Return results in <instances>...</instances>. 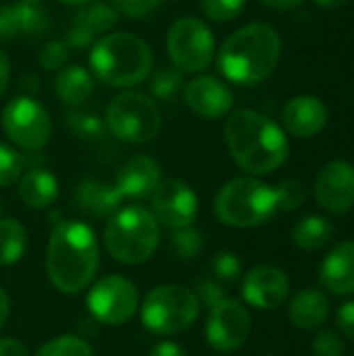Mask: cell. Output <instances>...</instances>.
Instances as JSON below:
<instances>
[{"instance_id":"1","label":"cell","mask_w":354,"mask_h":356,"mask_svg":"<svg viewBox=\"0 0 354 356\" xmlns=\"http://www.w3.org/2000/svg\"><path fill=\"white\" fill-rule=\"evenodd\" d=\"M223 134L232 159L250 175L273 173L288 159L290 144L284 129L252 108L230 113Z\"/></svg>"},{"instance_id":"2","label":"cell","mask_w":354,"mask_h":356,"mask_svg":"<svg viewBox=\"0 0 354 356\" xmlns=\"http://www.w3.org/2000/svg\"><path fill=\"white\" fill-rule=\"evenodd\" d=\"M100 248L96 234L83 221H61L54 225L46 248V273L63 294L83 292L96 277Z\"/></svg>"},{"instance_id":"3","label":"cell","mask_w":354,"mask_h":356,"mask_svg":"<svg viewBox=\"0 0 354 356\" xmlns=\"http://www.w3.org/2000/svg\"><path fill=\"white\" fill-rule=\"evenodd\" d=\"M282 56V38L269 23H250L234 31L219 50V69L232 83L265 81Z\"/></svg>"},{"instance_id":"4","label":"cell","mask_w":354,"mask_h":356,"mask_svg":"<svg viewBox=\"0 0 354 356\" xmlns=\"http://www.w3.org/2000/svg\"><path fill=\"white\" fill-rule=\"evenodd\" d=\"M90 67L106 86L131 88L148 79L152 50L142 38L129 31L106 33L92 44Z\"/></svg>"},{"instance_id":"5","label":"cell","mask_w":354,"mask_h":356,"mask_svg":"<svg viewBox=\"0 0 354 356\" xmlns=\"http://www.w3.org/2000/svg\"><path fill=\"white\" fill-rule=\"evenodd\" d=\"M159 242V221L140 204L119 209L104 227V246L108 254L123 265L146 263L156 252Z\"/></svg>"},{"instance_id":"6","label":"cell","mask_w":354,"mask_h":356,"mask_svg":"<svg viewBox=\"0 0 354 356\" xmlns=\"http://www.w3.org/2000/svg\"><path fill=\"white\" fill-rule=\"evenodd\" d=\"M275 211V190L255 177H236L215 196L217 219L238 229L259 227L267 223Z\"/></svg>"},{"instance_id":"7","label":"cell","mask_w":354,"mask_h":356,"mask_svg":"<svg viewBox=\"0 0 354 356\" xmlns=\"http://www.w3.org/2000/svg\"><path fill=\"white\" fill-rule=\"evenodd\" d=\"M142 325L156 336L179 334L198 319L200 302L194 290L186 286L167 284L150 290L142 302Z\"/></svg>"},{"instance_id":"8","label":"cell","mask_w":354,"mask_h":356,"mask_svg":"<svg viewBox=\"0 0 354 356\" xmlns=\"http://www.w3.org/2000/svg\"><path fill=\"white\" fill-rule=\"evenodd\" d=\"M106 131L127 144H148L152 142L163 125L159 104L142 92H121L117 94L104 113Z\"/></svg>"},{"instance_id":"9","label":"cell","mask_w":354,"mask_h":356,"mask_svg":"<svg viewBox=\"0 0 354 356\" xmlns=\"http://www.w3.org/2000/svg\"><path fill=\"white\" fill-rule=\"evenodd\" d=\"M167 54L182 73L204 71L215 56V38L209 25L196 17H179L167 31Z\"/></svg>"},{"instance_id":"10","label":"cell","mask_w":354,"mask_h":356,"mask_svg":"<svg viewBox=\"0 0 354 356\" xmlns=\"http://www.w3.org/2000/svg\"><path fill=\"white\" fill-rule=\"evenodd\" d=\"M0 125L6 138L27 152L42 150L52 134V123L46 108L29 96L8 100L0 117Z\"/></svg>"},{"instance_id":"11","label":"cell","mask_w":354,"mask_h":356,"mask_svg":"<svg viewBox=\"0 0 354 356\" xmlns=\"http://www.w3.org/2000/svg\"><path fill=\"white\" fill-rule=\"evenodd\" d=\"M90 313L104 325H123L134 319L140 309L138 288L121 275L100 277L88 292Z\"/></svg>"},{"instance_id":"12","label":"cell","mask_w":354,"mask_h":356,"mask_svg":"<svg viewBox=\"0 0 354 356\" xmlns=\"http://www.w3.org/2000/svg\"><path fill=\"white\" fill-rule=\"evenodd\" d=\"M250 327V313L244 309V305L232 298H223L211 307L204 334L211 348L219 353H232L248 340Z\"/></svg>"},{"instance_id":"13","label":"cell","mask_w":354,"mask_h":356,"mask_svg":"<svg viewBox=\"0 0 354 356\" xmlns=\"http://www.w3.org/2000/svg\"><path fill=\"white\" fill-rule=\"evenodd\" d=\"M150 202L154 219L169 229L188 227L198 215V198L182 179H161L150 194Z\"/></svg>"},{"instance_id":"14","label":"cell","mask_w":354,"mask_h":356,"mask_svg":"<svg viewBox=\"0 0 354 356\" xmlns=\"http://www.w3.org/2000/svg\"><path fill=\"white\" fill-rule=\"evenodd\" d=\"M315 198L330 213H346L354 204V167L346 161L328 163L315 179Z\"/></svg>"},{"instance_id":"15","label":"cell","mask_w":354,"mask_h":356,"mask_svg":"<svg viewBox=\"0 0 354 356\" xmlns=\"http://www.w3.org/2000/svg\"><path fill=\"white\" fill-rule=\"evenodd\" d=\"M186 104L190 111L202 119H221L232 113L234 108V94L232 90L213 75H198L194 77L184 90Z\"/></svg>"},{"instance_id":"16","label":"cell","mask_w":354,"mask_h":356,"mask_svg":"<svg viewBox=\"0 0 354 356\" xmlns=\"http://www.w3.org/2000/svg\"><path fill=\"white\" fill-rule=\"evenodd\" d=\"M290 292V280L288 275L271 265L255 267L244 275L242 282V296L248 305L269 311L286 302Z\"/></svg>"},{"instance_id":"17","label":"cell","mask_w":354,"mask_h":356,"mask_svg":"<svg viewBox=\"0 0 354 356\" xmlns=\"http://www.w3.org/2000/svg\"><path fill=\"white\" fill-rule=\"evenodd\" d=\"M161 181V167L152 156L134 154L115 173V188L123 198L144 200L150 198Z\"/></svg>"},{"instance_id":"18","label":"cell","mask_w":354,"mask_h":356,"mask_svg":"<svg viewBox=\"0 0 354 356\" xmlns=\"http://www.w3.org/2000/svg\"><path fill=\"white\" fill-rule=\"evenodd\" d=\"M328 106L317 96H296L282 111V121L288 134L296 138H313L328 123Z\"/></svg>"},{"instance_id":"19","label":"cell","mask_w":354,"mask_h":356,"mask_svg":"<svg viewBox=\"0 0 354 356\" xmlns=\"http://www.w3.org/2000/svg\"><path fill=\"white\" fill-rule=\"evenodd\" d=\"M321 284L336 296L354 294V242H342L325 257L321 265Z\"/></svg>"},{"instance_id":"20","label":"cell","mask_w":354,"mask_h":356,"mask_svg":"<svg viewBox=\"0 0 354 356\" xmlns=\"http://www.w3.org/2000/svg\"><path fill=\"white\" fill-rule=\"evenodd\" d=\"M73 202L79 209V213L90 215L94 219L113 217L123 202V196L115 186H106L96 179L81 181L73 192Z\"/></svg>"},{"instance_id":"21","label":"cell","mask_w":354,"mask_h":356,"mask_svg":"<svg viewBox=\"0 0 354 356\" xmlns=\"http://www.w3.org/2000/svg\"><path fill=\"white\" fill-rule=\"evenodd\" d=\"M330 315V300L321 290L315 288H307L300 290L288 309V317L290 321L300 327V330H315L319 327Z\"/></svg>"},{"instance_id":"22","label":"cell","mask_w":354,"mask_h":356,"mask_svg":"<svg viewBox=\"0 0 354 356\" xmlns=\"http://www.w3.org/2000/svg\"><path fill=\"white\" fill-rule=\"evenodd\" d=\"M19 196L29 209H48L58 198V181L46 169H29L19 177Z\"/></svg>"},{"instance_id":"23","label":"cell","mask_w":354,"mask_h":356,"mask_svg":"<svg viewBox=\"0 0 354 356\" xmlns=\"http://www.w3.org/2000/svg\"><path fill=\"white\" fill-rule=\"evenodd\" d=\"M94 90V79L88 69L81 65H65L56 79H54V92L63 104L69 106H81Z\"/></svg>"},{"instance_id":"24","label":"cell","mask_w":354,"mask_h":356,"mask_svg":"<svg viewBox=\"0 0 354 356\" xmlns=\"http://www.w3.org/2000/svg\"><path fill=\"white\" fill-rule=\"evenodd\" d=\"M119 21V13L115 10L113 4L106 2H88L83 4V8L75 15L73 19V27L86 31L94 42L102 35H106Z\"/></svg>"},{"instance_id":"25","label":"cell","mask_w":354,"mask_h":356,"mask_svg":"<svg viewBox=\"0 0 354 356\" xmlns=\"http://www.w3.org/2000/svg\"><path fill=\"white\" fill-rule=\"evenodd\" d=\"M334 236V223L319 217V215H311V217H305L300 219L294 229H292V240L298 248L303 250H319L323 248Z\"/></svg>"},{"instance_id":"26","label":"cell","mask_w":354,"mask_h":356,"mask_svg":"<svg viewBox=\"0 0 354 356\" xmlns=\"http://www.w3.org/2000/svg\"><path fill=\"white\" fill-rule=\"evenodd\" d=\"M27 248V232L17 219H0V267L15 265Z\"/></svg>"},{"instance_id":"27","label":"cell","mask_w":354,"mask_h":356,"mask_svg":"<svg viewBox=\"0 0 354 356\" xmlns=\"http://www.w3.org/2000/svg\"><path fill=\"white\" fill-rule=\"evenodd\" d=\"M65 125L67 129L83 140V142H98L106 134V123L94 113H79V111H69L65 115Z\"/></svg>"},{"instance_id":"28","label":"cell","mask_w":354,"mask_h":356,"mask_svg":"<svg viewBox=\"0 0 354 356\" xmlns=\"http://www.w3.org/2000/svg\"><path fill=\"white\" fill-rule=\"evenodd\" d=\"M150 83V94L156 98V100H163V102H169L177 96V92L182 90V83H184V73L177 69V67H159L154 71H150L148 75Z\"/></svg>"},{"instance_id":"29","label":"cell","mask_w":354,"mask_h":356,"mask_svg":"<svg viewBox=\"0 0 354 356\" xmlns=\"http://www.w3.org/2000/svg\"><path fill=\"white\" fill-rule=\"evenodd\" d=\"M15 8H17V17L21 25V38H42L48 31L50 19H48V13L40 4L19 2L15 4Z\"/></svg>"},{"instance_id":"30","label":"cell","mask_w":354,"mask_h":356,"mask_svg":"<svg viewBox=\"0 0 354 356\" xmlns=\"http://www.w3.org/2000/svg\"><path fill=\"white\" fill-rule=\"evenodd\" d=\"M200 250H202V236L198 229H194L192 225L175 229L171 238V252L179 261H192L200 254Z\"/></svg>"},{"instance_id":"31","label":"cell","mask_w":354,"mask_h":356,"mask_svg":"<svg viewBox=\"0 0 354 356\" xmlns=\"http://www.w3.org/2000/svg\"><path fill=\"white\" fill-rule=\"evenodd\" d=\"M38 356H94L90 344L75 336H58L46 342Z\"/></svg>"},{"instance_id":"32","label":"cell","mask_w":354,"mask_h":356,"mask_svg":"<svg viewBox=\"0 0 354 356\" xmlns=\"http://www.w3.org/2000/svg\"><path fill=\"white\" fill-rule=\"evenodd\" d=\"M246 0H200L202 13L217 23L234 21L244 10Z\"/></svg>"},{"instance_id":"33","label":"cell","mask_w":354,"mask_h":356,"mask_svg":"<svg viewBox=\"0 0 354 356\" xmlns=\"http://www.w3.org/2000/svg\"><path fill=\"white\" fill-rule=\"evenodd\" d=\"M23 175V159L19 152L0 142V186H10Z\"/></svg>"},{"instance_id":"34","label":"cell","mask_w":354,"mask_h":356,"mask_svg":"<svg viewBox=\"0 0 354 356\" xmlns=\"http://www.w3.org/2000/svg\"><path fill=\"white\" fill-rule=\"evenodd\" d=\"M275 190V200H277V209L282 211H294L305 202L307 190L300 181L296 179H286L282 181Z\"/></svg>"},{"instance_id":"35","label":"cell","mask_w":354,"mask_h":356,"mask_svg":"<svg viewBox=\"0 0 354 356\" xmlns=\"http://www.w3.org/2000/svg\"><path fill=\"white\" fill-rule=\"evenodd\" d=\"M211 271L219 282H236L242 275V263L234 252H217L211 261Z\"/></svg>"},{"instance_id":"36","label":"cell","mask_w":354,"mask_h":356,"mask_svg":"<svg viewBox=\"0 0 354 356\" xmlns=\"http://www.w3.org/2000/svg\"><path fill=\"white\" fill-rule=\"evenodd\" d=\"M38 60H40L42 69H46V71H61L69 60V46L65 42L52 40L40 50Z\"/></svg>"},{"instance_id":"37","label":"cell","mask_w":354,"mask_h":356,"mask_svg":"<svg viewBox=\"0 0 354 356\" xmlns=\"http://www.w3.org/2000/svg\"><path fill=\"white\" fill-rule=\"evenodd\" d=\"M111 2L119 15L127 19H144L146 15L156 10V6L163 0H111Z\"/></svg>"},{"instance_id":"38","label":"cell","mask_w":354,"mask_h":356,"mask_svg":"<svg viewBox=\"0 0 354 356\" xmlns=\"http://www.w3.org/2000/svg\"><path fill=\"white\" fill-rule=\"evenodd\" d=\"M21 38V25L15 4H0V44Z\"/></svg>"},{"instance_id":"39","label":"cell","mask_w":354,"mask_h":356,"mask_svg":"<svg viewBox=\"0 0 354 356\" xmlns=\"http://www.w3.org/2000/svg\"><path fill=\"white\" fill-rule=\"evenodd\" d=\"M313 356H344V342L334 332H321L313 340Z\"/></svg>"},{"instance_id":"40","label":"cell","mask_w":354,"mask_h":356,"mask_svg":"<svg viewBox=\"0 0 354 356\" xmlns=\"http://www.w3.org/2000/svg\"><path fill=\"white\" fill-rule=\"evenodd\" d=\"M194 294H196L198 302H204L209 309H211L213 305H217L219 300H223V298H225L223 288H221V286H219V282H215V280H200V282L196 284Z\"/></svg>"},{"instance_id":"41","label":"cell","mask_w":354,"mask_h":356,"mask_svg":"<svg viewBox=\"0 0 354 356\" xmlns=\"http://www.w3.org/2000/svg\"><path fill=\"white\" fill-rule=\"evenodd\" d=\"M336 321H338L340 332H342L348 340H353L354 342V300L340 307Z\"/></svg>"},{"instance_id":"42","label":"cell","mask_w":354,"mask_h":356,"mask_svg":"<svg viewBox=\"0 0 354 356\" xmlns=\"http://www.w3.org/2000/svg\"><path fill=\"white\" fill-rule=\"evenodd\" d=\"M0 356H31L27 346L15 338H0Z\"/></svg>"},{"instance_id":"43","label":"cell","mask_w":354,"mask_h":356,"mask_svg":"<svg viewBox=\"0 0 354 356\" xmlns=\"http://www.w3.org/2000/svg\"><path fill=\"white\" fill-rule=\"evenodd\" d=\"M148 356H188V353L175 342H159L150 348Z\"/></svg>"},{"instance_id":"44","label":"cell","mask_w":354,"mask_h":356,"mask_svg":"<svg viewBox=\"0 0 354 356\" xmlns=\"http://www.w3.org/2000/svg\"><path fill=\"white\" fill-rule=\"evenodd\" d=\"M8 81H10V60H8V56L0 50V96L6 92Z\"/></svg>"},{"instance_id":"45","label":"cell","mask_w":354,"mask_h":356,"mask_svg":"<svg viewBox=\"0 0 354 356\" xmlns=\"http://www.w3.org/2000/svg\"><path fill=\"white\" fill-rule=\"evenodd\" d=\"M261 2L271 6V8H277V10H290V8L298 6L303 0H261Z\"/></svg>"},{"instance_id":"46","label":"cell","mask_w":354,"mask_h":356,"mask_svg":"<svg viewBox=\"0 0 354 356\" xmlns=\"http://www.w3.org/2000/svg\"><path fill=\"white\" fill-rule=\"evenodd\" d=\"M8 313H10V298H8V294L0 288V327L6 323Z\"/></svg>"},{"instance_id":"47","label":"cell","mask_w":354,"mask_h":356,"mask_svg":"<svg viewBox=\"0 0 354 356\" xmlns=\"http://www.w3.org/2000/svg\"><path fill=\"white\" fill-rule=\"evenodd\" d=\"M319 6H323V8H340V6H344L348 0H315Z\"/></svg>"},{"instance_id":"48","label":"cell","mask_w":354,"mask_h":356,"mask_svg":"<svg viewBox=\"0 0 354 356\" xmlns=\"http://www.w3.org/2000/svg\"><path fill=\"white\" fill-rule=\"evenodd\" d=\"M63 4H67V6H83V4H88L90 0H61Z\"/></svg>"},{"instance_id":"49","label":"cell","mask_w":354,"mask_h":356,"mask_svg":"<svg viewBox=\"0 0 354 356\" xmlns=\"http://www.w3.org/2000/svg\"><path fill=\"white\" fill-rule=\"evenodd\" d=\"M21 2H27V4H42L44 0H21Z\"/></svg>"},{"instance_id":"50","label":"cell","mask_w":354,"mask_h":356,"mask_svg":"<svg viewBox=\"0 0 354 356\" xmlns=\"http://www.w3.org/2000/svg\"><path fill=\"white\" fill-rule=\"evenodd\" d=\"M0 215H2V200H0Z\"/></svg>"}]
</instances>
